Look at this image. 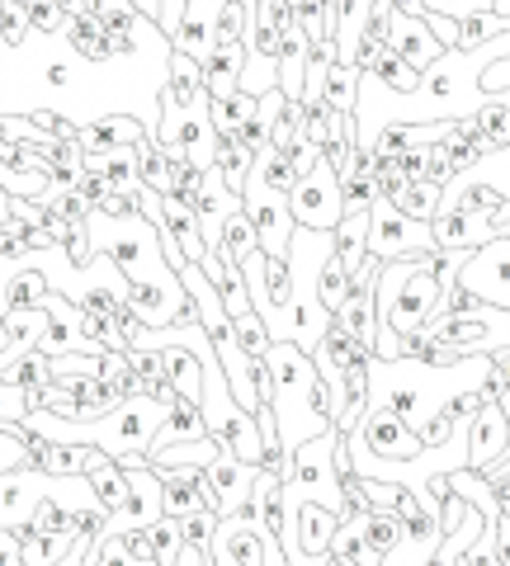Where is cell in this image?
Listing matches in <instances>:
<instances>
[{
    "mask_svg": "<svg viewBox=\"0 0 510 566\" xmlns=\"http://www.w3.org/2000/svg\"><path fill=\"white\" fill-rule=\"evenodd\" d=\"M266 364L274 374V424L279 444L289 453L312 434L336 430V406H331V387L316 374L312 354L298 349L293 340H274L266 349Z\"/></svg>",
    "mask_w": 510,
    "mask_h": 566,
    "instance_id": "1",
    "label": "cell"
},
{
    "mask_svg": "<svg viewBox=\"0 0 510 566\" xmlns=\"http://www.w3.org/2000/svg\"><path fill=\"white\" fill-rule=\"evenodd\" d=\"M156 114H162V123L152 128V137L162 142V147L180 151L185 161H195L199 170H214V142H218V133H214V123H208V99L180 109V104L162 91V99H156Z\"/></svg>",
    "mask_w": 510,
    "mask_h": 566,
    "instance_id": "2",
    "label": "cell"
},
{
    "mask_svg": "<svg viewBox=\"0 0 510 566\" xmlns=\"http://www.w3.org/2000/svg\"><path fill=\"white\" fill-rule=\"evenodd\" d=\"M416 251H439L430 222L407 218V212H402L388 193H378V199L368 203V255L388 264V260L416 255Z\"/></svg>",
    "mask_w": 510,
    "mask_h": 566,
    "instance_id": "3",
    "label": "cell"
},
{
    "mask_svg": "<svg viewBox=\"0 0 510 566\" xmlns=\"http://www.w3.org/2000/svg\"><path fill=\"white\" fill-rule=\"evenodd\" d=\"M289 208L298 227L312 232H336V222L345 218V193H341V170L326 161H316L308 175H298V185L289 189Z\"/></svg>",
    "mask_w": 510,
    "mask_h": 566,
    "instance_id": "4",
    "label": "cell"
},
{
    "mask_svg": "<svg viewBox=\"0 0 510 566\" xmlns=\"http://www.w3.org/2000/svg\"><path fill=\"white\" fill-rule=\"evenodd\" d=\"M241 208L246 218L256 222V237H260V251L266 255H289L293 245V208H289V193H279L270 185H260L256 175H246V189H241Z\"/></svg>",
    "mask_w": 510,
    "mask_h": 566,
    "instance_id": "5",
    "label": "cell"
},
{
    "mask_svg": "<svg viewBox=\"0 0 510 566\" xmlns=\"http://www.w3.org/2000/svg\"><path fill=\"white\" fill-rule=\"evenodd\" d=\"M256 463H246V458H237L232 449H218L214 463H204V505L214 510L218 520L227 515H241L246 510V495H251L256 486Z\"/></svg>",
    "mask_w": 510,
    "mask_h": 566,
    "instance_id": "6",
    "label": "cell"
},
{
    "mask_svg": "<svg viewBox=\"0 0 510 566\" xmlns=\"http://www.w3.org/2000/svg\"><path fill=\"white\" fill-rule=\"evenodd\" d=\"M459 283L482 303L510 307V237H491L478 251H468L459 264Z\"/></svg>",
    "mask_w": 510,
    "mask_h": 566,
    "instance_id": "7",
    "label": "cell"
},
{
    "mask_svg": "<svg viewBox=\"0 0 510 566\" xmlns=\"http://www.w3.org/2000/svg\"><path fill=\"white\" fill-rule=\"evenodd\" d=\"M350 439H360L368 453L393 458V463H412L416 453H426L420 434H416L397 411H388V406H368V411L360 416V424L350 430Z\"/></svg>",
    "mask_w": 510,
    "mask_h": 566,
    "instance_id": "8",
    "label": "cell"
},
{
    "mask_svg": "<svg viewBox=\"0 0 510 566\" xmlns=\"http://www.w3.org/2000/svg\"><path fill=\"white\" fill-rule=\"evenodd\" d=\"M128 472V501H123L110 524L100 528V534H123V528H152L156 520L166 515V505H162V472H156L152 463L143 468H123Z\"/></svg>",
    "mask_w": 510,
    "mask_h": 566,
    "instance_id": "9",
    "label": "cell"
},
{
    "mask_svg": "<svg viewBox=\"0 0 510 566\" xmlns=\"http://www.w3.org/2000/svg\"><path fill=\"white\" fill-rule=\"evenodd\" d=\"M52 472L43 468H14L0 472V528H29L33 510L48 501Z\"/></svg>",
    "mask_w": 510,
    "mask_h": 566,
    "instance_id": "10",
    "label": "cell"
},
{
    "mask_svg": "<svg viewBox=\"0 0 510 566\" xmlns=\"http://www.w3.org/2000/svg\"><path fill=\"white\" fill-rule=\"evenodd\" d=\"M506 449H510L506 411L497 406V397H487L482 411L472 416V424H468V468H472V472H487L491 463H501Z\"/></svg>",
    "mask_w": 510,
    "mask_h": 566,
    "instance_id": "11",
    "label": "cell"
},
{
    "mask_svg": "<svg viewBox=\"0 0 510 566\" xmlns=\"http://www.w3.org/2000/svg\"><path fill=\"white\" fill-rule=\"evenodd\" d=\"M430 232H435V245L439 251H478L497 237L491 227V212H468V208H439L430 218Z\"/></svg>",
    "mask_w": 510,
    "mask_h": 566,
    "instance_id": "12",
    "label": "cell"
},
{
    "mask_svg": "<svg viewBox=\"0 0 510 566\" xmlns=\"http://www.w3.org/2000/svg\"><path fill=\"white\" fill-rule=\"evenodd\" d=\"M388 48L393 52H402L416 71H426L430 62H439L445 57V43L435 39V29L426 24V14H402V10H393V20H388Z\"/></svg>",
    "mask_w": 510,
    "mask_h": 566,
    "instance_id": "13",
    "label": "cell"
},
{
    "mask_svg": "<svg viewBox=\"0 0 510 566\" xmlns=\"http://www.w3.org/2000/svg\"><path fill=\"white\" fill-rule=\"evenodd\" d=\"M199 264H204V274L214 279V289H218V297H222L227 316H241V312H251V307H256V303H251V289H246L241 264L222 251V241H218V245H208V255H204Z\"/></svg>",
    "mask_w": 510,
    "mask_h": 566,
    "instance_id": "14",
    "label": "cell"
},
{
    "mask_svg": "<svg viewBox=\"0 0 510 566\" xmlns=\"http://www.w3.org/2000/svg\"><path fill=\"white\" fill-rule=\"evenodd\" d=\"M81 151H110V147H143V142H152V128H143V123H133L128 114H100L91 123H81Z\"/></svg>",
    "mask_w": 510,
    "mask_h": 566,
    "instance_id": "15",
    "label": "cell"
},
{
    "mask_svg": "<svg viewBox=\"0 0 510 566\" xmlns=\"http://www.w3.org/2000/svg\"><path fill=\"white\" fill-rule=\"evenodd\" d=\"M218 10L222 0H185V14H180V29H175L170 48L189 52V57H208L214 52V24H218Z\"/></svg>",
    "mask_w": 510,
    "mask_h": 566,
    "instance_id": "16",
    "label": "cell"
},
{
    "mask_svg": "<svg viewBox=\"0 0 510 566\" xmlns=\"http://www.w3.org/2000/svg\"><path fill=\"white\" fill-rule=\"evenodd\" d=\"M180 283H185V293L195 297V307H199V322H204V331L208 335H222V331H232V316H227V307H222V297H218V289H214V279L204 274V264H195V260H185L180 270Z\"/></svg>",
    "mask_w": 510,
    "mask_h": 566,
    "instance_id": "17",
    "label": "cell"
},
{
    "mask_svg": "<svg viewBox=\"0 0 510 566\" xmlns=\"http://www.w3.org/2000/svg\"><path fill=\"white\" fill-rule=\"evenodd\" d=\"M162 472V505L166 515L185 520L195 510H208L204 505V468H156Z\"/></svg>",
    "mask_w": 510,
    "mask_h": 566,
    "instance_id": "18",
    "label": "cell"
},
{
    "mask_svg": "<svg viewBox=\"0 0 510 566\" xmlns=\"http://www.w3.org/2000/svg\"><path fill=\"white\" fill-rule=\"evenodd\" d=\"M162 222L175 232V241H180L185 260H195V264H199V260L208 255V237H204V222H199L195 203L175 199V193H162Z\"/></svg>",
    "mask_w": 510,
    "mask_h": 566,
    "instance_id": "19",
    "label": "cell"
},
{
    "mask_svg": "<svg viewBox=\"0 0 510 566\" xmlns=\"http://www.w3.org/2000/svg\"><path fill=\"white\" fill-rule=\"evenodd\" d=\"M199 66H204V91L208 95H232V91H241L246 43H218Z\"/></svg>",
    "mask_w": 510,
    "mask_h": 566,
    "instance_id": "20",
    "label": "cell"
},
{
    "mask_svg": "<svg viewBox=\"0 0 510 566\" xmlns=\"http://www.w3.org/2000/svg\"><path fill=\"white\" fill-rule=\"evenodd\" d=\"M162 349V364H166V378L170 387L180 392L185 401H204V364H199V354L180 345V340H170V345H156Z\"/></svg>",
    "mask_w": 510,
    "mask_h": 566,
    "instance_id": "21",
    "label": "cell"
},
{
    "mask_svg": "<svg viewBox=\"0 0 510 566\" xmlns=\"http://www.w3.org/2000/svg\"><path fill=\"white\" fill-rule=\"evenodd\" d=\"M189 439H208V420H204V406L199 401H185L175 397L170 411L162 420V430H156L152 449H166V444H189Z\"/></svg>",
    "mask_w": 510,
    "mask_h": 566,
    "instance_id": "22",
    "label": "cell"
},
{
    "mask_svg": "<svg viewBox=\"0 0 510 566\" xmlns=\"http://www.w3.org/2000/svg\"><path fill=\"white\" fill-rule=\"evenodd\" d=\"M166 95L180 104V109H189V104H204V99H208L199 57H189V52H180V48L170 52V62H166Z\"/></svg>",
    "mask_w": 510,
    "mask_h": 566,
    "instance_id": "23",
    "label": "cell"
},
{
    "mask_svg": "<svg viewBox=\"0 0 510 566\" xmlns=\"http://www.w3.org/2000/svg\"><path fill=\"white\" fill-rule=\"evenodd\" d=\"M214 166L222 175V185L241 193L246 189V175H251V166H256V151L246 147L237 133H218V142H214Z\"/></svg>",
    "mask_w": 510,
    "mask_h": 566,
    "instance_id": "24",
    "label": "cell"
},
{
    "mask_svg": "<svg viewBox=\"0 0 510 566\" xmlns=\"http://www.w3.org/2000/svg\"><path fill=\"white\" fill-rule=\"evenodd\" d=\"M331 237H336V260L345 264L350 274H360L364 260H368V208L364 212H345Z\"/></svg>",
    "mask_w": 510,
    "mask_h": 566,
    "instance_id": "25",
    "label": "cell"
},
{
    "mask_svg": "<svg viewBox=\"0 0 510 566\" xmlns=\"http://www.w3.org/2000/svg\"><path fill=\"white\" fill-rule=\"evenodd\" d=\"M62 29H66V39H72V48L85 62H110L114 57V43H110V33H104V24L95 20V14H66Z\"/></svg>",
    "mask_w": 510,
    "mask_h": 566,
    "instance_id": "26",
    "label": "cell"
},
{
    "mask_svg": "<svg viewBox=\"0 0 510 566\" xmlns=\"http://www.w3.org/2000/svg\"><path fill=\"white\" fill-rule=\"evenodd\" d=\"M303 128H308V104L303 99H279L270 114V147L274 151H293L303 147Z\"/></svg>",
    "mask_w": 510,
    "mask_h": 566,
    "instance_id": "27",
    "label": "cell"
},
{
    "mask_svg": "<svg viewBox=\"0 0 510 566\" xmlns=\"http://www.w3.org/2000/svg\"><path fill=\"white\" fill-rule=\"evenodd\" d=\"M364 76H374L383 91H393V95H416V85H420V71L402 57V52H393V48H383Z\"/></svg>",
    "mask_w": 510,
    "mask_h": 566,
    "instance_id": "28",
    "label": "cell"
},
{
    "mask_svg": "<svg viewBox=\"0 0 510 566\" xmlns=\"http://www.w3.org/2000/svg\"><path fill=\"white\" fill-rule=\"evenodd\" d=\"M218 439H189V444H166V449H147V463L152 468H204L218 458Z\"/></svg>",
    "mask_w": 510,
    "mask_h": 566,
    "instance_id": "29",
    "label": "cell"
},
{
    "mask_svg": "<svg viewBox=\"0 0 510 566\" xmlns=\"http://www.w3.org/2000/svg\"><path fill=\"white\" fill-rule=\"evenodd\" d=\"M439 193H445V189L430 185L426 175H416V180H402V185L388 193V199H393L402 212H407V218H416V222H430L435 212H439Z\"/></svg>",
    "mask_w": 510,
    "mask_h": 566,
    "instance_id": "30",
    "label": "cell"
},
{
    "mask_svg": "<svg viewBox=\"0 0 510 566\" xmlns=\"http://www.w3.org/2000/svg\"><path fill=\"white\" fill-rule=\"evenodd\" d=\"M322 104H326V109H341V114H355V104H360V71L350 62H331L326 81H322Z\"/></svg>",
    "mask_w": 510,
    "mask_h": 566,
    "instance_id": "31",
    "label": "cell"
},
{
    "mask_svg": "<svg viewBox=\"0 0 510 566\" xmlns=\"http://www.w3.org/2000/svg\"><path fill=\"white\" fill-rule=\"evenodd\" d=\"M85 476H91V486H95V495H100V505L110 510V515H114V510H118L123 501H128V472H123L110 453H104L100 463H95L91 472H85Z\"/></svg>",
    "mask_w": 510,
    "mask_h": 566,
    "instance_id": "32",
    "label": "cell"
},
{
    "mask_svg": "<svg viewBox=\"0 0 510 566\" xmlns=\"http://www.w3.org/2000/svg\"><path fill=\"white\" fill-rule=\"evenodd\" d=\"M24 538V566H52L72 553V543L81 534H39V528H20Z\"/></svg>",
    "mask_w": 510,
    "mask_h": 566,
    "instance_id": "33",
    "label": "cell"
},
{
    "mask_svg": "<svg viewBox=\"0 0 510 566\" xmlns=\"http://www.w3.org/2000/svg\"><path fill=\"white\" fill-rule=\"evenodd\" d=\"M355 142H360V133H355V114H341V109H331V118H326V142H322V156L336 170H345V161H350V151H355Z\"/></svg>",
    "mask_w": 510,
    "mask_h": 566,
    "instance_id": "34",
    "label": "cell"
},
{
    "mask_svg": "<svg viewBox=\"0 0 510 566\" xmlns=\"http://www.w3.org/2000/svg\"><path fill=\"white\" fill-rule=\"evenodd\" d=\"M260 95H246V91H232V95H208V123L214 133H237V123L256 109Z\"/></svg>",
    "mask_w": 510,
    "mask_h": 566,
    "instance_id": "35",
    "label": "cell"
},
{
    "mask_svg": "<svg viewBox=\"0 0 510 566\" xmlns=\"http://www.w3.org/2000/svg\"><path fill=\"white\" fill-rule=\"evenodd\" d=\"M251 175L260 185H270V189H279V193H289L293 185H298V170H293V156L289 151H274V147H266V151H256V166H251Z\"/></svg>",
    "mask_w": 510,
    "mask_h": 566,
    "instance_id": "36",
    "label": "cell"
},
{
    "mask_svg": "<svg viewBox=\"0 0 510 566\" xmlns=\"http://www.w3.org/2000/svg\"><path fill=\"white\" fill-rule=\"evenodd\" d=\"M402 534H407V520H402L397 510H368L364 515V538H368V547H378L383 557L402 543Z\"/></svg>",
    "mask_w": 510,
    "mask_h": 566,
    "instance_id": "37",
    "label": "cell"
},
{
    "mask_svg": "<svg viewBox=\"0 0 510 566\" xmlns=\"http://www.w3.org/2000/svg\"><path fill=\"white\" fill-rule=\"evenodd\" d=\"M39 406H43V387H20V382L0 378V424H20Z\"/></svg>",
    "mask_w": 510,
    "mask_h": 566,
    "instance_id": "38",
    "label": "cell"
},
{
    "mask_svg": "<svg viewBox=\"0 0 510 566\" xmlns=\"http://www.w3.org/2000/svg\"><path fill=\"white\" fill-rule=\"evenodd\" d=\"M81 566H156V562H137L123 534H91V553H85Z\"/></svg>",
    "mask_w": 510,
    "mask_h": 566,
    "instance_id": "39",
    "label": "cell"
},
{
    "mask_svg": "<svg viewBox=\"0 0 510 566\" xmlns=\"http://www.w3.org/2000/svg\"><path fill=\"white\" fill-rule=\"evenodd\" d=\"M222 251H227V255H232L237 264H241L246 255H251V251H260L256 222H251V218H246V208H237V212H232V218H227V222H222Z\"/></svg>",
    "mask_w": 510,
    "mask_h": 566,
    "instance_id": "40",
    "label": "cell"
},
{
    "mask_svg": "<svg viewBox=\"0 0 510 566\" xmlns=\"http://www.w3.org/2000/svg\"><path fill=\"white\" fill-rule=\"evenodd\" d=\"M345 293H350V270L336 260V251H331L326 260H322V279H316V297H322V307L336 316V307L345 303Z\"/></svg>",
    "mask_w": 510,
    "mask_h": 566,
    "instance_id": "41",
    "label": "cell"
},
{
    "mask_svg": "<svg viewBox=\"0 0 510 566\" xmlns=\"http://www.w3.org/2000/svg\"><path fill=\"white\" fill-rule=\"evenodd\" d=\"M0 378H10V382H20V387H48L52 382V359L43 349H29L20 354L10 368H0Z\"/></svg>",
    "mask_w": 510,
    "mask_h": 566,
    "instance_id": "42",
    "label": "cell"
},
{
    "mask_svg": "<svg viewBox=\"0 0 510 566\" xmlns=\"http://www.w3.org/2000/svg\"><path fill=\"white\" fill-rule=\"evenodd\" d=\"M147 538H152V553H156V566H175V557L185 553V534H180V520L175 515H162L152 528H147Z\"/></svg>",
    "mask_w": 510,
    "mask_h": 566,
    "instance_id": "43",
    "label": "cell"
},
{
    "mask_svg": "<svg viewBox=\"0 0 510 566\" xmlns=\"http://www.w3.org/2000/svg\"><path fill=\"white\" fill-rule=\"evenodd\" d=\"M232 340H237L246 354H266V349L274 345V335H270V326H266V316L251 307V312L232 316Z\"/></svg>",
    "mask_w": 510,
    "mask_h": 566,
    "instance_id": "44",
    "label": "cell"
},
{
    "mask_svg": "<svg viewBox=\"0 0 510 566\" xmlns=\"http://www.w3.org/2000/svg\"><path fill=\"white\" fill-rule=\"evenodd\" d=\"M43 293H48V274H43L39 264L29 260L24 270L10 279V307H33V303H39Z\"/></svg>",
    "mask_w": 510,
    "mask_h": 566,
    "instance_id": "45",
    "label": "cell"
},
{
    "mask_svg": "<svg viewBox=\"0 0 510 566\" xmlns=\"http://www.w3.org/2000/svg\"><path fill=\"white\" fill-rule=\"evenodd\" d=\"M180 534H185V547H195V553H214V534H218V515L214 510H195V515L180 520Z\"/></svg>",
    "mask_w": 510,
    "mask_h": 566,
    "instance_id": "46",
    "label": "cell"
},
{
    "mask_svg": "<svg viewBox=\"0 0 510 566\" xmlns=\"http://www.w3.org/2000/svg\"><path fill=\"white\" fill-rule=\"evenodd\" d=\"M29 528H39V534H81V528H76V515H72V510H66L62 501H52V495H48L39 510H33Z\"/></svg>",
    "mask_w": 510,
    "mask_h": 566,
    "instance_id": "47",
    "label": "cell"
},
{
    "mask_svg": "<svg viewBox=\"0 0 510 566\" xmlns=\"http://www.w3.org/2000/svg\"><path fill=\"white\" fill-rule=\"evenodd\" d=\"M29 33H33L29 6H14V0H0V39H6V48H24Z\"/></svg>",
    "mask_w": 510,
    "mask_h": 566,
    "instance_id": "48",
    "label": "cell"
},
{
    "mask_svg": "<svg viewBox=\"0 0 510 566\" xmlns=\"http://www.w3.org/2000/svg\"><path fill=\"white\" fill-rule=\"evenodd\" d=\"M14 468H33L29 439L14 424H0V472H14Z\"/></svg>",
    "mask_w": 510,
    "mask_h": 566,
    "instance_id": "49",
    "label": "cell"
},
{
    "mask_svg": "<svg viewBox=\"0 0 510 566\" xmlns=\"http://www.w3.org/2000/svg\"><path fill=\"white\" fill-rule=\"evenodd\" d=\"M246 39V6L241 0H222L218 24H214V48L218 43H241Z\"/></svg>",
    "mask_w": 510,
    "mask_h": 566,
    "instance_id": "50",
    "label": "cell"
},
{
    "mask_svg": "<svg viewBox=\"0 0 510 566\" xmlns=\"http://www.w3.org/2000/svg\"><path fill=\"white\" fill-rule=\"evenodd\" d=\"M487 387H491V397H497V406L506 411V424H510V349H497V354H491Z\"/></svg>",
    "mask_w": 510,
    "mask_h": 566,
    "instance_id": "51",
    "label": "cell"
},
{
    "mask_svg": "<svg viewBox=\"0 0 510 566\" xmlns=\"http://www.w3.org/2000/svg\"><path fill=\"white\" fill-rule=\"evenodd\" d=\"M33 123H39L43 133H52L58 142H76V133H81L76 123L66 118V114H58V109H33Z\"/></svg>",
    "mask_w": 510,
    "mask_h": 566,
    "instance_id": "52",
    "label": "cell"
},
{
    "mask_svg": "<svg viewBox=\"0 0 510 566\" xmlns=\"http://www.w3.org/2000/svg\"><path fill=\"white\" fill-rule=\"evenodd\" d=\"M24 264H29V260H20V255H6V251H0V316L10 312V279L20 274Z\"/></svg>",
    "mask_w": 510,
    "mask_h": 566,
    "instance_id": "53",
    "label": "cell"
},
{
    "mask_svg": "<svg viewBox=\"0 0 510 566\" xmlns=\"http://www.w3.org/2000/svg\"><path fill=\"white\" fill-rule=\"evenodd\" d=\"M0 566H24V538H20V528H0Z\"/></svg>",
    "mask_w": 510,
    "mask_h": 566,
    "instance_id": "54",
    "label": "cell"
},
{
    "mask_svg": "<svg viewBox=\"0 0 510 566\" xmlns=\"http://www.w3.org/2000/svg\"><path fill=\"white\" fill-rule=\"evenodd\" d=\"M426 24L435 29V39L445 43V48H459V20H449V14H435V10H426Z\"/></svg>",
    "mask_w": 510,
    "mask_h": 566,
    "instance_id": "55",
    "label": "cell"
},
{
    "mask_svg": "<svg viewBox=\"0 0 510 566\" xmlns=\"http://www.w3.org/2000/svg\"><path fill=\"white\" fill-rule=\"evenodd\" d=\"M123 543H128V553H133L137 562H156V553H152V538H147V528H123Z\"/></svg>",
    "mask_w": 510,
    "mask_h": 566,
    "instance_id": "56",
    "label": "cell"
},
{
    "mask_svg": "<svg viewBox=\"0 0 510 566\" xmlns=\"http://www.w3.org/2000/svg\"><path fill=\"white\" fill-rule=\"evenodd\" d=\"M43 81L52 85V91H66V85H72V66H66V62H48Z\"/></svg>",
    "mask_w": 510,
    "mask_h": 566,
    "instance_id": "57",
    "label": "cell"
},
{
    "mask_svg": "<svg viewBox=\"0 0 510 566\" xmlns=\"http://www.w3.org/2000/svg\"><path fill=\"white\" fill-rule=\"evenodd\" d=\"M497 562L510 566V515L497 520Z\"/></svg>",
    "mask_w": 510,
    "mask_h": 566,
    "instance_id": "58",
    "label": "cell"
},
{
    "mask_svg": "<svg viewBox=\"0 0 510 566\" xmlns=\"http://www.w3.org/2000/svg\"><path fill=\"white\" fill-rule=\"evenodd\" d=\"M175 566H208V557H204V553H195V547H185V553L175 557Z\"/></svg>",
    "mask_w": 510,
    "mask_h": 566,
    "instance_id": "59",
    "label": "cell"
},
{
    "mask_svg": "<svg viewBox=\"0 0 510 566\" xmlns=\"http://www.w3.org/2000/svg\"><path fill=\"white\" fill-rule=\"evenodd\" d=\"M6 218H10V193L0 189V222H6Z\"/></svg>",
    "mask_w": 510,
    "mask_h": 566,
    "instance_id": "60",
    "label": "cell"
},
{
    "mask_svg": "<svg viewBox=\"0 0 510 566\" xmlns=\"http://www.w3.org/2000/svg\"><path fill=\"white\" fill-rule=\"evenodd\" d=\"M491 10H497V14H510V0H491Z\"/></svg>",
    "mask_w": 510,
    "mask_h": 566,
    "instance_id": "61",
    "label": "cell"
},
{
    "mask_svg": "<svg viewBox=\"0 0 510 566\" xmlns=\"http://www.w3.org/2000/svg\"><path fill=\"white\" fill-rule=\"evenodd\" d=\"M14 6H33V0H14Z\"/></svg>",
    "mask_w": 510,
    "mask_h": 566,
    "instance_id": "62",
    "label": "cell"
}]
</instances>
